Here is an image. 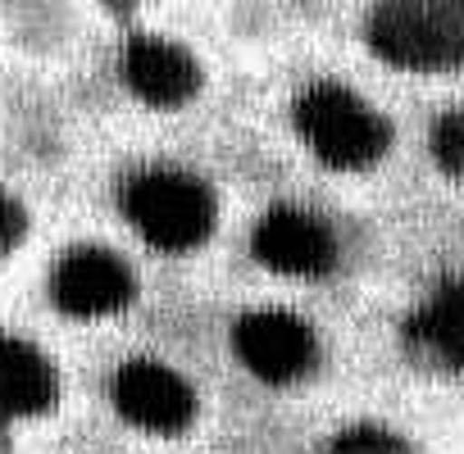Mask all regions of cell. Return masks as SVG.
<instances>
[{
  "label": "cell",
  "instance_id": "cell-1",
  "mask_svg": "<svg viewBox=\"0 0 464 454\" xmlns=\"http://www.w3.org/2000/svg\"><path fill=\"white\" fill-rule=\"evenodd\" d=\"M123 213L155 251H196L214 232L209 191L178 168H150L132 177L123 191Z\"/></svg>",
  "mask_w": 464,
  "mask_h": 454
},
{
  "label": "cell",
  "instance_id": "cell-2",
  "mask_svg": "<svg viewBox=\"0 0 464 454\" xmlns=\"http://www.w3.org/2000/svg\"><path fill=\"white\" fill-rule=\"evenodd\" d=\"M305 146L328 168H364L387 150V123L346 87H314L296 105Z\"/></svg>",
  "mask_w": 464,
  "mask_h": 454
},
{
  "label": "cell",
  "instance_id": "cell-3",
  "mask_svg": "<svg viewBox=\"0 0 464 454\" xmlns=\"http://www.w3.org/2000/svg\"><path fill=\"white\" fill-rule=\"evenodd\" d=\"M114 409L132 427L169 436V431H182L196 418V391L169 364L137 359V364H123L119 377H114Z\"/></svg>",
  "mask_w": 464,
  "mask_h": 454
},
{
  "label": "cell",
  "instance_id": "cell-4",
  "mask_svg": "<svg viewBox=\"0 0 464 454\" xmlns=\"http://www.w3.org/2000/svg\"><path fill=\"white\" fill-rule=\"evenodd\" d=\"M237 359L265 382H292L314 364V332L283 309H256L232 332Z\"/></svg>",
  "mask_w": 464,
  "mask_h": 454
},
{
  "label": "cell",
  "instance_id": "cell-5",
  "mask_svg": "<svg viewBox=\"0 0 464 454\" xmlns=\"http://www.w3.org/2000/svg\"><path fill=\"white\" fill-rule=\"evenodd\" d=\"M51 291H55V305L64 314L105 318V314H119L132 300V273H128V264L119 255L82 246V251H69L55 264Z\"/></svg>",
  "mask_w": 464,
  "mask_h": 454
},
{
  "label": "cell",
  "instance_id": "cell-6",
  "mask_svg": "<svg viewBox=\"0 0 464 454\" xmlns=\"http://www.w3.org/2000/svg\"><path fill=\"white\" fill-rule=\"evenodd\" d=\"M256 255L287 278H314L333 264V237L328 227L301 209H274L256 227Z\"/></svg>",
  "mask_w": 464,
  "mask_h": 454
},
{
  "label": "cell",
  "instance_id": "cell-7",
  "mask_svg": "<svg viewBox=\"0 0 464 454\" xmlns=\"http://www.w3.org/2000/svg\"><path fill=\"white\" fill-rule=\"evenodd\" d=\"M123 78L128 87L146 100V105H187L200 87V69L196 60L173 46V42H160V37H137L123 55Z\"/></svg>",
  "mask_w": 464,
  "mask_h": 454
},
{
  "label": "cell",
  "instance_id": "cell-8",
  "mask_svg": "<svg viewBox=\"0 0 464 454\" xmlns=\"http://www.w3.org/2000/svg\"><path fill=\"white\" fill-rule=\"evenodd\" d=\"M55 368L51 359L19 341V336H5L0 332V418L5 413H46L55 404Z\"/></svg>",
  "mask_w": 464,
  "mask_h": 454
},
{
  "label": "cell",
  "instance_id": "cell-9",
  "mask_svg": "<svg viewBox=\"0 0 464 454\" xmlns=\"http://www.w3.org/2000/svg\"><path fill=\"white\" fill-rule=\"evenodd\" d=\"M414 336L441 359L464 368V287H446L441 296H432L414 318Z\"/></svg>",
  "mask_w": 464,
  "mask_h": 454
},
{
  "label": "cell",
  "instance_id": "cell-10",
  "mask_svg": "<svg viewBox=\"0 0 464 454\" xmlns=\"http://www.w3.org/2000/svg\"><path fill=\"white\" fill-rule=\"evenodd\" d=\"M432 155L450 177H464V109L441 114V123L432 128Z\"/></svg>",
  "mask_w": 464,
  "mask_h": 454
},
{
  "label": "cell",
  "instance_id": "cell-11",
  "mask_svg": "<svg viewBox=\"0 0 464 454\" xmlns=\"http://www.w3.org/2000/svg\"><path fill=\"white\" fill-rule=\"evenodd\" d=\"M328 454H410V449L401 436H392L382 427H351L328 445Z\"/></svg>",
  "mask_w": 464,
  "mask_h": 454
},
{
  "label": "cell",
  "instance_id": "cell-12",
  "mask_svg": "<svg viewBox=\"0 0 464 454\" xmlns=\"http://www.w3.org/2000/svg\"><path fill=\"white\" fill-rule=\"evenodd\" d=\"M19 237H24V213L5 191H0V255H10L19 246Z\"/></svg>",
  "mask_w": 464,
  "mask_h": 454
}]
</instances>
